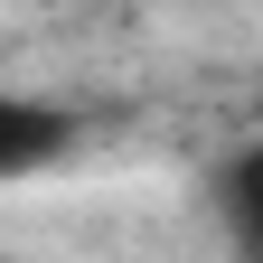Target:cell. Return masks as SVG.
Wrapping results in <instances>:
<instances>
[{"label": "cell", "mask_w": 263, "mask_h": 263, "mask_svg": "<svg viewBox=\"0 0 263 263\" xmlns=\"http://www.w3.org/2000/svg\"><path fill=\"white\" fill-rule=\"evenodd\" d=\"M66 122L57 104H28V94H0V179H28V170H47V160L66 151Z\"/></svg>", "instance_id": "1"}, {"label": "cell", "mask_w": 263, "mask_h": 263, "mask_svg": "<svg viewBox=\"0 0 263 263\" xmlns=\"http://www.w3.org/2000/svg\"><path fill=\"white\" fill-rule=\"evenodd\" d=\"M216 207H226V226H235V245L254 254V207H263V151H254V141L226 160V179H216Z\"/></svg>", "instance_id": "2"}]
</instances>
